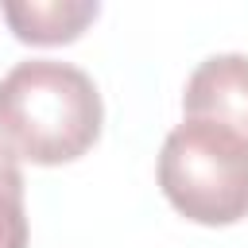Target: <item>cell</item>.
Masks as SVG:
<instances>
[{"mask_svg":"<svg viewBox=\"0 0 248 248\" xmlns=\"http://www.w3.org/2000/svg\"><path fill=\"white\" fill-rule=\"evenodd\" d=\"M31 225L23 205V170L12 147L0 143V248H27Z\"/></svg>","mask_w":248,"mask_h":248,"instance_id":"5b68a950","label":"cell"},{"mask_svg":"<svg viewBox=\"0 0 248 248\" xmlns=\"http://www.w3.org/2000/svg\"><path fill=\"white\" fill-rule=\"evenodd\" d=\"M163 198L194 225H236L248 217V140L225 124L186 116L159 151Z\"/></svg>","mask_w":248,"mask_h":248,"instance_id":"7a4b0ae2","label":"cell"},{"mask_svg":"<svg viewBox=\"0 0 248 248\" xmlns=\"http://www.w3.org/2000/svg\"><path fill=\"white\" fill-rule=\"evenodd\" d=\"M101 93L74 62L27 58L0 78V143L16 159L39 167L74 163L101 140Z\"/></svg>","mask_w":248,"mask_h":248,"instance_id":"6da1fadb","label":"cell"},{"mask_svg":"<svg viewBox=\"0 0 248 248\" xmlns=\"http://www.w3.org/2000/svg\"><path fill=\"white\" fill-rule=\"evenodd\" d=\"M182 112L213 120L248 140V54H213L186 81Z\"/></svg>","mask_w":248,"mask_h":248,"instance_id":"3957f363","label":"cell"},{"mask_svg":"<svg viewBox=\"0 0 248 248\" xmlns=\"http://www.w3.org/2000/svg\"><path fill=\"white\" fill-rule=\"evenodd\" d=\"M0 12L19 43L62 46L74 43L101 16V4L97 0H8Z\"/></svg>","mask_w":248,"mask_h":248,"instance_id":"277c9868","label":"cell"}]
</instances>
